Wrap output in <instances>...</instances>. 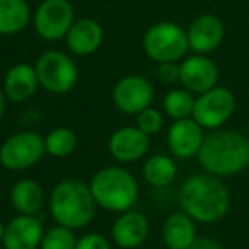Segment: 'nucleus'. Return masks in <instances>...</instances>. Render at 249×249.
Here are the masks:
<instances>
[{"label": "nucleus", "mask_w": 249, "mask_h": 249, "mask_svg": "<svg viewBox=\"0 0 249 249\" xmlns=\"http://www.w3.org/2000/svg\"><path fill=\"white\" fill-rule=\"evenodd\" d=\"M179 205L195 222L213 224L229 212L231 195L218 176L195 174L179 188Z\"/></svg>", "instance_id": "obj_1"}, {"label": "nucleus", "mask_w": 249, "mask_h": 249, "mask_svg": "<svg viewBox=\"0 0 249 249\" xmlns=\"http://www.w3.org/2000/svg\"><path fill=\"white\" fill-rule=\"evenodd\" d=\"M198 160L208 174L235 176L249 167V139L231 130H218L203 139Z\"/></svg>", "instance_id": "obj_2"}, {"label": "nucleus", "mask_w": 249, "mask_h": 249, "mask_svg": "<svg viewBox=\"0 0 249 249\" xmlns=\"http://www.w3.org/2000/svg\"><path fill=\"white\" fill-rule=\"evenodd\" d=\"M50 212L58 225L75 231L90 224L96 213V200L86 183L79 179H63L52 193Z\"/></svg>", "instance_id": "obj_3"}, {"label": "nucleus", "mask_w": 249, "mask_h": 249, "mask_svg": "<svg viewBox=\"0 0 249 249\" xmlns=\"http://www.w3.org/2000/svg\"><path fill=\"white\" fill-rule=\"evenodd\" d=\"M89 188L96 205L118 213L130 210L139 198V183L135 176L118 166L103 167L97 171Z\"/></svg>", "instance_id": "obj_4"}, {"label": "nucleus", "mask_w": 249, "mask_h": 249, "mask_svg": "<svg viewBox=\"0 0 249 249\" xmlns=\"http://www.w3.org/2000/svg\"><path fill=\"white\" fill-rule=\"evenodd\" d=\"M143 52L156 63L178 62L190 50L186 29L171 21L152 24L143 35Z\"/></svg>", "instance_id": "obj_5"}, {"label": "nucleus", "mask_w": 249, "mask_h": 249, "mask_svg": "<svg viewBox=\"0 0 249 249\" xmlns=\"http://www.w3.org/2000/svg\"><path fill=\"white\" fill-rule=\"evenodd\" d=\"M39 86L53 94H65L77 84V65L67 53L48 50L36 60Z\"/></svg>", "instance_id": "obj_6"}, {"label": "nucleus", "mask_w": 249, "mask_h": 249, "mask_svg": "<svg viewBox=\"0 0 249 249\" xmlns=\"http://www.w3.org/2000/svg\"><path fill=\"white\" fill-rule=\"evenodd\" d=\"M75 21L70 0H41L33 16V26L45 41H58L69 33Z\"/></svg>", "instance_id": "obj_7"}, {"label": "nucleus", "mask_w": 249, "mask_h": 249, "mask_svg": "<svg viewBox=\"0 0 249 249\" xmlns=\"http://www.w3.org/2000/svg\"><path fill=\"white\" fill-rule=\"evenodd\" d=\"M235 109L234 94L225 87H212L210 90L200 94L195 99L193 120L200 124L201 128H220L225 124Z\"/></svg>", "instance_id": "obj_8"}, {"label": "nucleus", "mask_w": 249, "mask_h": 249, "mask_svg": "<svg viewBox=\"0 0 249 249\" xmlns=\"http://www.w3.org/2000/svg\"><path fill=\"white\" fill-rule=\"evenodd\" d=\"M45 149V139L36 132H21L9 137L0 147V164L11 171H24L35 166Z\"/></svg>", "instance_id": "obj_9"}, {"label": "nucleus", "mask_w": 249, "mask_h": 249, "mask_svg": "<svg viewBox=\"0 0 249 249\" xmlns=\"http://www.w3.org/2000/svg\"><path fill=\"white\" fill-rule=\"evenodd\" d=\"M154 99V87L142 75H126L118 80L113 89V103L121 113L139 114L150 107Z\"/></svg>", "instance_id": "obj_10"}, {"label": "nucleus", "mask_w": 249, "mask_h": 249, "mask_svg": "<svg viewBox=\"0 0 249 249\" xmlns=\"http://www.w3.org/2000/svg\"><path fill=\"white\" fill-rule=\"evenodd\" d=\"M179 82L193 94H203L217 86L218 69L207 55H191L179 65Z\"/></svg>", "instance_id": "obj_11"}, {"label": "nucleus", "mask_w": 249, "mask_h": 249, "mask_svg": "<svg viewBox=\"0 0 249 249\" xmlns=\"http://www.w3.org/2000/svg\"><path fill=\"white\" fill-rule=\"evenodd\" d=\"M186 35L190 50L198 55H208L224 41V22L213 14H201L190 24Z\"/></svg>", "instance_id": "obj_12"}, {"label": "nucleus", "mask_w": 249, "mask_h": 249, "mask_svg": "<svg viewBox=\"0 0 249 249\" xmlns=\"http://www.w3.org/2000/svg\"><path fill=\"white\" fill-rule=\"evenodd\" d=\"M43 225L35 215H19L4 227L5 249H38L43 241Z\"/></svg>", "instance_id": "obj_13"}, {"label": "nucleus", "mask_w": 249, "mask_h": 249, "mask_svg": "<svg viewBox=\"0 0 249 249\" xmlns=\"http://www.w3.org/2000/svg\"><path fill=\"white\" fill-rule=\"evenodd\" d=\"M203 139V128L200 124L193 118H184V120H176L171 124L167 133V145L176 157L191 159L198 156Z\"/></svg>", "instance_id": "obj_14"}, {"label": "nucleus", "mask_w": 249, "mask_h": 249, "mask_svg": "<svg viewBox=\"0 0 249 249\" xmlns=\"http://www.w3.org/2000/svg\"><path fill=\"white\" fill-rule=\"evenodd\" d=\"M109 152L120 162H135L140 160L147 152H149V135L135 126H124L120 128L111 135L109 139Z\"/></svg>", "instance_id": "obj_15"}, {"label": "nucleus", "mask_w": 249, "mask_h": 249, "mask_svg": "<svg viewBox=\"0 0 249 249\" xmlns=\"http://www.w3.org/2000/svg\"><path fill=\"white\" fill-rule=\"evenodd\" d=\"M104 31L97 21L90 18L75 19L65 36L67 48L77 56H87L97 52L103 43Z\"/></svg>", "instance_id": "obj_16"}, {"label": "nucleus", "mask_w": 249, "mask_h": 249, "mask_svg": "<svg viewBox=\"0 0 249 249\" xmlns=\"http://www.w3.org/2000/svg\"><path fill=\"white\" fill-rule=\"evenodd\" d=\"M113 241L123 249H133L143 244L149 235V220L143 213L126 210L116 218L111 229Z\"/></svg>", "instance_id": "obj_17"}, {"label": "nucleus", "mask_w": 249, "mask_h": 249, "mask_svg": "<svg viewBox=\"0 0 249 249\" xmlns=\"http://www.w3.org/2000/svg\"><path fill=\"white\" fill-rule=\"evenodd\" d=\"M39 86L38 73L33 65L16 63L7 70L4 79V92L14 103H24L36 92Z\"/></svg>", "instance_id": "obj_18"}, {"label": "nucleus", "mask_w": 249, "mask_h": 249, "mask_svg": "<svg viewBox=\"0 0 249 249\" xmlns=\"http://www.w3.org/2000/svg\"><path fill=\"white\" fill-rule=\"evenodd\" d=\"M162 239L169 249H188L196 241V225L195 220L184 212L169 215L164 222Z\"/></svg>", "instance_id": "obj_19"}, {"label": "nucleus", "mask_w": 249, "mask_h": 249, "mask_svg": "<svg viewBox=\"0 0 249 249\" xmlns=\"http://www.w3.org/2000/svg\"><path fill=\"white\" fill-rule=\"evenodd\" d=\"M31 21V7L26 0H0V36L24 31Z\"/></svg>", "instance_id": "obj_20"}, {"label": "nucleus", "mask_w": 249, "mask_h": 249, "mask_svg": "<svg viewBox=\"0 0 249 249\" xmlns=\"http://www.w3.org/2000/svg\"><path fill=\"white\" fill-rule=\"evenodd\" d=\"M11 201L14 208L22 215H36L43 207L45 195L36 181L21 179L12 186Z\"/></svg>", "instance_id": "obj_21"}, {"label": "nucleus", "mask_w": 249, "mask_h": 249, "mask_svg": "<svg viewBox=\"0 0 249 249\" xmlns=\"http://www.w3.org/2000/svg\"><path fill=\"white\" fill-rule=\"evenodd\" d=\"M176 164L167 156H152L143 166V178L154 188H166L176 179Z\"/></svg>", "instance_id": "obj_22"}, {"label": "nucleus", "mask_w": 249, "mask_h": 249, "mask_svg": "<svg viewBox=\"0 0 249 249\" xmlns=\"http://www.w3.org/2000/svg\"><path fill=\"white\" fill-rule=\"evenodd\" d=\"M195 97L193 92L183 89H173L164 97V111L174 120H184L193 114Z\"/></svg>", "instance_id": "obj_23"}, {"label": "nucleus", "mask_w": 249, "mask_h": 249, "mask_svg": "<svg viewBox=\"0 0 249 249\" xmlns=\"http://www.w3.org/2000/svg\"><path fill=\"white\" fill-rule=\"evenodd\" d=\"M77 147V135L70 128L58 126L53 132L48 133L45 139V149L53 157H67L75 150Z\"/></svg>", "instance_id": "obj_24"}, {"label": "nucleus", "mask_w": 249, "mask_h": 249, "mask_svg": "<svg viewBox=\"0 0 249 249\" xmlns=\"http://www.w3.org/2000/svg\"><path fill=\"white\" fill-rule=\"evenodd\" d=\"M77 239L73 235V231L63 225L50 229L41 241V249H75Z\"/></svg>", "instance_id": "obj_25"}, {"label": "nucleus", "mask_w": 249, "mask_h": 249, "mask_svg": "<svg viewBox=\"0 0 249 249\" xmlns=\"http://www.w3.org/2000/svg\"><path fill=\"white\" fill-rule=\"evenodd\" d=\"M162 123H164L162 114L157 109H154V107H147V109H143L137 116V128L142 130L149 137L159 133L160 128H162Z\"/></svg>", "instance_id": "obj_26"}, {"label": "nucleus", "mask_w": 249, "mask_h": 249, "mask_svg": "<svg viewBox=\"0 0 249 249\" xmlns=\"http://www.w3.org/2000/svg\"><path fill=\"white\" fill-rule=\"evenodd\" d=\"M157 79L162 84L179 82V65L178 62H162L157 63Z\"/></svg>", "instance_id": "obj_27"}, {"label": "nucleus", "mask_w": 249, "mask_h": 249, "mask_svg": "<svg viewBox=\"0 0 249 249\" xmlns=\"http://www.w3.org/2000/svg\"><path fill=\"white\" fill-rule=\"evenodd\" d=\"M75 249H111L107 239L103 234H86L84 237H80L75 244Z\"/></svg>", "instance_id": "obj_28"}, {"label": "nucleus", "mask_w": 249, "mask_h": 249, "mask_svg": "<svg viewBox=\"0 0 249 249\" xmlns=\"http://www.w3.org/2000/svg\"><path fill=\"white\" fill-rule=\"evenodd\" d=\"M188 249H224L220 242H217L212 237H196V241Z\"/></svg>", "instance_id": "obj_29"}, {"label": "nucleus", "mask_w": 249, "mask_h": 249, "mask_svg": "<svg viewBox=\"0 0 249 249\" xmlns=\"http://www.w3.org/2000/svg\"><path fill=\"white\" fill-rule=\"evenodd\" d=\"M5 99H7V96H5L4 89L0 87V120H2V116L5 113Z\"/></svg>", "instance_id": "obj_30"}, {"label": "nucleus", "mask_w": 249, "mask_h": 249, "mask_svg": "<svg viewBox=\"0 0 249 249\" xmlns=\"http://www.w3.org/2000/svg\"><path fill=\"white\" fill-rule=\"evenodd\" d=\"M2 239H4V225L0 222V244H2Z\"/></svg>", "instance_id": "obj_31"}, {"label": "nucleus", "mask_w": 249, "mask_h": 249, "mask_svg": "<svg viewBox=\"0 0 249 249\" xmlns=\"http://www.w3.org/2000/svg\"><path fill=\"white\" fill-rule=\"evenodd\" d=\"M248 139H249V124H248Z\"/></svg>", "instance_id": "obj_32"}]
</instances>
